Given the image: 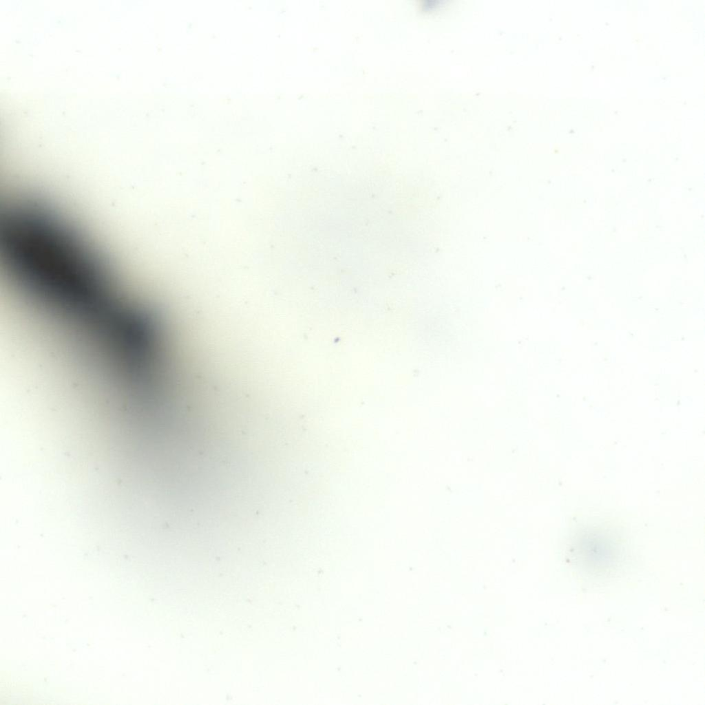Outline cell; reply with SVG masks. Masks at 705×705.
Returning <instances> with one entry per match:
<instances>
[{
  "mask_svg": "<svg viewBox=\"0 0 705 705\" xmlns=\"http://www.w3.org/2000/svg\"><path fill=\"white\" fill-rule=\"evenodd\" d=\"M17 204L1 219L0 244L15 286L52 293L95 288L112 275L101 258L53 213Z\"/></svg>",
  "mask_w": 705,
  "mask_h": 705,
  "instance_id": "6da1fadb",
  "label": "cell"
}]
</instances>
